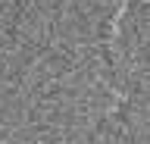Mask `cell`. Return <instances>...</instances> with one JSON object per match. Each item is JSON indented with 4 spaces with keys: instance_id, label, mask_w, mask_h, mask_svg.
I'll list each match as a JSON object with an SVG mask.
<instances>
[]
</instances>
